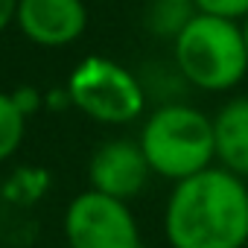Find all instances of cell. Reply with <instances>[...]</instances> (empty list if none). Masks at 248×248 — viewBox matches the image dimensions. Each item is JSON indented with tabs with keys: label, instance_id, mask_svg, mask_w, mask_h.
Segmentation results:
<instances>
[{
	"label": "cell",
	"instance_id": "1",
	"mask_svg": "<svg viewBox=\"0 0 248 248\" xmlns=\"http://www.w3.org/2000/svg\"><path fill=\"white\" fill-rule=\"evenodd\" d=\"M170 248H242L248 242V184L225 167L175 181L164 207Z\"/></svg>",
	"mask_w": 248,
	"mask_h": 248
},
{
	"label": "cell",
	"instance_id": "2",
	"mask_svg": "<svg viewBox=\"0 0 248 248\" xmlns=\"http://www.w3.org/2000/svg\"><path fill=\"white\" fill-rule=\"evenodd\" d=\"M149 170L167 181H181L216 161L213 117L190 102H161L143 123L138 138Z\"/></svg>",
	"mask_w": 248,
	"mask_h": 248
},
{
	"label": "cell",
	"instance_id": "3",
	"mask_svg": "<svg viewBox=\"0 0 248 248\" xmlns=\"http://www.w3.org/2000/svg\"><path fill=\"white\" fill-rule=\"evenodd\" d=\"M175 67L190 88L222 93L236 88L248 73V47L242 24L196 12L175 35Z\"/></svg>",
	"mask_w": 248,
	"mask_h": 248
},
{
	"label": "cell",
	"instance_id": "4",
	"mask_svg": "<svg viewBox=\"0 0 248 248\" xmlns=\"http://www.w3.org/2000/svg\"><path fill=\"white\" fill-rule=\"evenodd\" d=\"M64 88L70 93V105L102 126H126L146 111L140 76L105 56H85Z\"/></svg>",
	"mask_w": 248,
	"mask_h": 248
},
{
	"label": "cell",
	"instance_id": "5",
	"mask_svg": "<svg viewBox=\"0 0 248 248\" xmlns=\"http://www.w3.org/2000/svg\"><path fill=\"white\" fill-rule=\"evenodd\" d=\"M67 248H140V225L129 202L82 190L64 210Z\"/></svg>",
	"mask_w": 248,
	"mask_h": 248
},
{
	"label": "cell",
	"instance_id": "6",
	"mask_svg": "<svg viewBox=\"0 0 248 248\" xmlns=\"http://www.w3.org/2000/svg\"><path fill=\"white\" fill-rule=\"evenodd\" d=\"M149 161L138 140L132 138H114L93 149L88 161V181L91 190H99L105 196L132 202L138 199L149 184Z\"/></svg>",
	"mask_w": 248,
	"mask_h": 248
},
{
	"label": "cell",
	"instance_id": "7",
	"mask_svg": "<svg viewBox=\"0 0 248 248\" xmlns=\"http://www.w3.org/2000/svg\"><path fill=\"white\" fill-rule=\"evenodd\" d=\"M15 27L38 47H67L88 30L85 0H18Z\"/></svg>",
	"mask_w": 248,
	"mask_h": 248
},
{
	"label": "cell",
	"instance_id": "8",
	"mask_svg": "<svg viewBox=\"0 0 248 248\" xmlns=\"http://www.w3.org/2000/svg\"><path fill=\"white\" fill-rule=\"evenodd\" d=\"M216 161L248 181V96L228 99L213 117Z\"/></svg>",
	"mask_w": 248,
	"mask_h": 248
},
{
	"label": "cell",
	"instance_id": "9",
	"mask_svg": "<svg viewBox=\"0 0 248 248\" xmlns=\"http://www.w3.org/2000/svg\"><path fill=\"white\" fill-rule=\"evenodd\" d=\"M196 15L193 3H172V0H149L143 9V27L149 35L158 38H170L175 41V35L187 27V21Z\"/></svg>",
	"mask_w": 248,
	"mask_h": 248
},
{
	"label": "cell",
	"instance_id": "10",
	"mask_svg": "<svg viewBox=\"0 0 248 248\" xmlns=\"http://www.w3.org/2000/svg\"><path fill=\"white\" fill-rule=\"evenodd\" d=\"M53 184L50 170L44 167H18L6 181H3V199L12 204H35L38 199L47 196Z\"/></svg>",
	"mask_w": 248,
	"mask_h": 248
},
{
	"label": "cell",
	"instance_id": "11",
	"mask_svg": "<svg viewBox=\"0 0 248 248\" xmlns=\"http://www.w3.org/2000/svg\"><path fill=\"white\" fill-rule=\"evenodd\" d=\"M24 135H27V117L18 111L12 93L0 91V164L9 161L21 149Z\"/></svg>",
	"mask_w": 248,
	"mask_h": 248
},
{
	"label": "cell",
	"instance_id": "12",
	"mask_svg": "<svg viewBox=\"0 0 248 248\" xmlns=\"http://www.w3.org/2000/svg\"><path fill=\"white\" fill-rule=\"evenodd\" d=\"M193 6L196 12H207L231 21H242L248 15V0H193Z\"/></svg>",
	"mask_w": 248,
	"mask_h": 248
},
{
	"label": "cell",
	"instance_id": "13",
	"mask_svg": "<svg viewBox=\"0 0 248 248\" xmlns=\"http://www.w3.org/2000/svg\"><path fill=\"white\" fill-rule=\"evenodd\" d=\"M9 93H12L18 111H21L27 120H30L38 108H44V91H38L35 85H21V88H15V91H9Z\"/></svg>",
	"mask_w": 248,
	"mask_h": 248
},
{
	"label": "cell",
	"instance_id": "14",
	"mask_svg": "<svg viewBox=\"0 0 248 248\" xmlns=\"http://www.w3.org/2000/svg\"><path fill=\"white\" fill-rule=\"evenodd\" d=\"M70 105V93H67V88H53V91H47L44 93V108H67Z\"/></svg>",
	"mask_w": 248,
	"mask_h": 248
},
{
	"label": "cell",
	"instance_id": "15",
	"mask_svg": "<svg viewBox=\"0 0 248 248\" xmlns=\"http://www.w3.org/2000/svg\"><path fill=\"white\" fill-rule=\"evenodd\" d=\"M15 12H18V0H0V32L15 24Z\"/></svg>",
	"mask_w": 248,
	"mask_h": 248
},
{
	"label": "cell",
	"instance_id": "16",
	"mask_svg": "<svg viewBox=\"0 0 248 248\" xmlns=\"http://www.w3.org/2000/svg\"><path fill=\"white\" fill-rule=\"evenodd\" d=\"M239 24H242V35H245V47H248V15H245Z\"/></svg>",
	"mask_w": 248,
	"mask_h": 248
},
{
	"label": "cell",
	"instance_id": "17",
	"mask_svg": "<svg viewBox=\"0 0 248 248\" xmlns=\"http://www.w3.org/2000/svg\"><path fill=\"white\" fill-rule=\"evenodd\" d=\"M172 3H193V0H172Z\"/></svg>",
	"mask_w": 248,
	"mask_h": 248
}]
</instances>
